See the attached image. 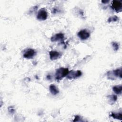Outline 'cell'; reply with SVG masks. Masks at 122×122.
Returning <instances> with one entry per match:
<instances>
[{"mask_svg":"<svg viewBox=\"0 0 122 122\" xmlns=\"http://www.w3.org/2000/svg\"><path fill=\"white\" fill-rule=\"evenodd\" d=\"M69 71L67 68H60L56 70L55 72V79L58 81L61 80L64 77L67 76Z\"/></svg>","mask_w":122,"mask_h":122,"instance_id":"1","label":"cell"},{"mask_svg":"<svg viewBox=\"0 0 122 122\" xmlns=\"http://www.w3.org/2000/svg\"><path fill=\"white\" fill-rule=\"evenodd\" d=\"M108 78L111 80H114L116 77L122 78V68L117 69L112 71H108L107 73Z\"/></svg>","mask_w":122,"mask_h":122,"instance_id":"2","label":"cell"},{"mask_svg":"<svg viewBox=\"0 0 122 122\" xmlns=\"http://www.w3.org/2000/svg\"><path fill=\"white\" fill-rule=\"evenodd\" d=\"M48 13L46 10L44 9H41L37 15V19L39 20H44L47 19Z\"/></svg>","mask_w":122,"mask_h":122,"instance_id":"3","label":"cell"},{"mask_svg":"<svg viewBox=\"0 0 122 122\" xmlns=\"http://www.w3.org/2000/svg\"><path fill=\"white\" fill-rule=\"evenodd\" d=\"M82 75V72L80 70L77 71H69L68 74L67 76L68 79L70 80L76 79L78 77H80Z\"/></svg>","mask_w":122,"mask_h":122,"instance_id":"4","label":"cell"},{"mask_svg":"<svg viewBox=\"0 0 122 122\" xmlns=\"http://www.w3.org/2000/svg\"><path fill=\"white\" fill-rule=\"evenodd\" d=\"M112 9L117 12H120L122 9V3L119 0H113L112 3Z\"/></svg>","mask_w":122,"mask_h":122,"instance_id":"5","label":"cell"},{"mask_svg":"<svg viewBox=\"0 0 122 122\" xmlns=\"http://www.w3.org/2000/svg\"><path fill=\"white\" fill-rule=\"evenodd\" d=\"M78 36L80 39L82 40H85L87 39L90 36V33L85 29L81 30L78 33Z\"/></svg>","mask_w":122,"mask_h":122,"instance_id":"6","label":"cell"},{"mask_svg":"<svg viewBox=\"0 0 122 122\" xmlns=\"http://www.w3.org/2000/svg\"><path fill=\"white\" fill-rule=\"evenodd\" d=\"M36 52L34 50L29 49L24 53L23 57L28 59H32L36 55Z\"/></svg>","mask_w":122,"mask_h":122,"instance_id":"7","label":"cell"},{"mask_svg":"<svg viewBox=\"0 0 122 122\" xmlns=\"http://www.w3.org/2000/svg\"><path fill=\"white\" fill-rule=\"evenodd\" d=\"M64 36L63 33H58L55 34L54 35H53L52 37H51V40L52 42L58 41H59L62 40L64 39Z\"/></svg>","mask_w":122,"mask_h":122,"instance_id":"8","label":"cell"},{"mask_svg":"<svg viewBox=\"0 0 122 122\" xmlns=\"http://www.w3.org/2000/svg\"><path fill=\"white\" fill-rule=\"evenodd\" d=\"M50 58L51 60L54 61L58 59L60 56V53L55 51H51L49 52Z\"/></svg>","mask_w":122,"mask_h":122,"instance_id":"9","label":"cell"},{"mask_svg":"<svg viewBox=\"0 0 122 122\" xmlns=\"http://www.w3.org/2000/svg\"><path fill=\"white\" fill-rule=\"evenodd\" d=\"M49 90L51 93L53 95H55L59 92V91L58 89V88L56 87V86L54 84H51L50 85Z\"/></svg>","mask_w":122,"mask_h":122,"instance_id":"10","label":"cell"},{"mask_svg":"<svg viewBox=\"0 0 122 122\" xmlns=\"http://www.w3.org/2000/svg\"><path fill=\"white\" fill-rule=\"evenodd\" d=\"M113 92L117 94H121L122 92V86L121 85H115L112 87Z\"/></svg>","mask_w":122,"mask_h":122,"instance_id":"11","label":"cell"},{"mask_svg":"<svg viewBox=\"0 0 122 122\" xmlns=\"http://www.w3.org/2000/svg\"><path fill=\"white\" fill-rule=\"evenodd\" d=\"M110 116L115 119H119L120 120H122V114L121 113L111 112Z\"/></svg>","mask_w":122,"mask_h":122,"instance_id":"12","label":"cell"},{"mask_svg":"<svg viewBox=\"0 0 122 122\" xmlns=\"http://www.w3.org/2000/svg\"><path fill=\"white\" fill-rule=\"evenodd\" d=\"M108 97H109V99L110 100L109 102H111V103H112V104H113L117 100V96L116 95L112 94L111 96H109Z\"/></svg>","mask_w":122,"mask_h":122,"instance_id":"13","label":"cell"},{"mask_svg":"<svg viewBox=\"0 0 122 122\" xmlns=\"http://www.w3.org/2000/svg\"><path fill=\"white\" fill-rule=\"evenodd\" d=\"M119 20V18L116 16H112L109 18L108 19V22H116Z\"/></svg>","mask_w":122,"mask_h":122,"instance_id":"14","label":"cell"},{"mask_svg":"<svg viewBox=\"0 0 122 122\" xmlns=\"http://www.w3.org/2000/svg\"><path fill=\"white\" fill-rule=\"evenodd\" d=\"M112 46L114 51H117L119 48V44L116 42H112Z\"/></svg>","mask_w":122,"mask_h":122,"instance_id":"15","label":"cell"},{"mask_svg":"<svg viewBox=\"0 0 122 122\" xmlns=\"http://www.w3.org/2000/svg\"><path fill=\"white\" fill-rule=\"evenodd\" d=\"M8 111L10 114H13L15 112V110L13 106H9L8 107Z\"/></svg>","mask_w":122,"mask_h":122,"instance_id":"16","label":"cell"},{"mask_svg":"<svg viewBox=\"0 0 122 122\" xmlns=\"http://www.w3.org/2000/svg\"><path fill=\"white\" fill-rule=\"evenodd\" d=\"M80 121H82V120H81V117L79 115L75 116L74 119L73 120V122H80Z\"/></svg>","mask_w":122,"mask_h":122,"instance_id":"17","label":"cell"},{"mask_svg":"<svg viewBox=\"0 0 122 122\" xmlns=\"http://www.w3.org/2000/svg\"><path fill=\"white\" fill-rule=\"evenodd\" d=\"M102 3H107L109 2V1H102Z\"/></svg>","mask_w":122,"mask_h":122,"instance_id":"18","label":"cell"}]
</instances>
